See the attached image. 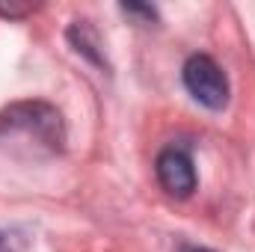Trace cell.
<instances>
[{
    "label": "cell",
    "instance_id": "cell-4",
    "mask_svg": "<svg viewBox=\"0 0 255 252\" xmlns=\"http://www.w3.org/2000/svg\"><path fill=\"white\" fill-rule=\"evenodd\" d=\"M68 42L74 45V51L80 57H86L89 63L104 65V51H101V42H98V33L89 27V21H74L68 27Z\"/></svg>",
    "mask_w": 255,
    "mask_h": 252
},
{
    "label": "cell",
    "instance_id": "cell-7",
    "mask_svg": "<svg viewBox=\"0 0 255 252\" xmlns=\"http://www.w3.org/2000/svg\"><path fill=\"white\" fill-rule=\"evenodd\" d=\"M0 252H9V244H6V238L0 235Z\"/></svg>",
    "mask_w": 255,
    "mask_h": 252
},
{
    "label": "cell",
    "instance_id": "cell-3",
    "mask_svg": "<svg viewBox=\"0 0 255 252\" xmlns=\"http://www.w3.org/2000/svg\"><path fill=\"white\" fill-rule=\"evenodd\" d=\"M154 172H157L160 187L166 190L169 196H175V199L193 196V190L199 184L190 151L181 148V145H166L157 154V160H154Z\"/></svg>",
    "mask_w": 255,
    "mask_h": 252
},
{
    "label": "cell",
    "instance_id": "cell-1",
    "mask_svg": "<svg viewBox=\"0 0 255 252\" xmlns=\"http://www.w3.org/2000/svg\"><path fill=\"white\" fill-rule=\"evenodd\" d=\"M0 139L33 154H60L65 148L63 113L48 101H15L0 110Z\"/></svg>",
    "mask_w": 255,
    "mask_h": 252
},
{
    "label": "cell",
    "instance_id": "cell-6",
    "mask_svg": "<svg viewBox=\"0 0 255 252\" xmlns=\"http://www.w3.org/2000/svg\"><path fill=\"white\" fill-rule=\"evenodd\" d=\"M181 252H217V250H211V247H184Z\"/></svg>",
    "mask_w": 255,
    "mask_h": 252
},
{
    "label": "cell",
    "instance_id": "cell-5",
    "mask_svg": "<svg viewBox=\"0 0 255 252\" xmlns=\"http://www.w3.org/2000/svg\"><path fill=\"white\" fill-rule=\"evenodd\" d=\"M122 12H125V15H142L145 21H154V18H157V12H154L151 6H139V3H128V6H122Z\"/></svg>",
    "mask_w": 255,
    "mask_h": 252
},
{
    "label": "cell",
    "instance_id": "cell-2",
    "mask_svg": "<svg viewBox=\"0 0 255 252\" xmlns=\"http://www.w3.org/2000/svg\"><path fill=\"white\" fill-rule=\"evenodd\" d=\"M181 80L184 89L193 95V101H199L208 110H223L229 104V77L220 68V63L208 54H193L181 68Z\"/></svg>",
    "mask_w": 255,
    "mask_h": 252
}]
</instances>
